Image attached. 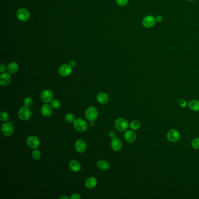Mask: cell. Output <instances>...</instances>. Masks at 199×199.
Instances as JSON below:
<instances>
[{
  "mask_svg": "<svg viewBox=\"0 0 199 199\" xmlns=\"http://www.w3.org/2000/svg\"><path fill=\"white\" fill-rule=\"evenodd\" d=\"M129 126L128 121L124 118H119L115 122V127L119 131H126Z\"/></svg>",
  "mask_w": 199,
  "mask_h": 199,
  "instance_id": "6da1fadb",
  "label": "cell"
},
{
  "mask_svg": "<svg viewBox=\"0 0 199 199\" xmlns=\"http://www.w3.org/2000/svg\"><path fill=\"white\" fill-rule=\"evenodd\" d=\"M74 127L79 132H84L88 129L87 122L81 118H78L74 122Z\"/></svg>",
  "mask_w": 199,
  "mask_h": 199,
  "instance_id": "7a4b0ae2",
  "label": "cell"
},
{
  "mask_svg": "<svg viewBox=\"0 0 199 199\" xmlns=\"http://www.w3.org/2000/svg\"><path fill=\"white\" fill-rule=\"evenodd\" d=\"M85 115L89 121H95L98 116V111L94 106H91L87 108Z\"/></svg>",
  "mask_w": 199,
  "mask_h": 199,
  "instance_id": "3957f363",
  "label": "cell"
},
{
  "mask_svg": "<svg viewBox=\"0 0 199 199\" xmlns=\"http://www.w3.org/2000/svg\"><path fill=\"white\" fill-rule=\"evenodd\" d=\"M32 113L29 107L25 106L22 107L18 111V116L24 121L28 120L31 117Z\"/></svg>",
  "mask_w": 199,
  "mask_h": 199,
  "instance_id": "277c9868",
  "label": "cell"
},
{
  "mask_svg": "<svg viewBox=\"0 0 199 199\" xmlns=\"http://www.w3.org/2000/svg\"><path fill=\"white\" fill-rule=\"evenodd\" d=\"M30 12L25 8H19L17 12V17L22 22H26L29 19Z\"/></svg>",
  "mask_w": 199,
  "mask_h": 199,
  "instance_id": "5b68a950",
  "label": "cell"
},
{
  "mask_svg": "<svg viewBox=\"0 0 199 199\" xmlns=\"http://www.w3.org/2000/svg\"><path fill=\"white\" fill-rule=\"evenodd\" d=\"M167 139L171 142H176L180 139V133L176 129H171L166 135Z\"/></svg>",
  "mask_w": 199,
  "mask_h": 199,
  "instance_id": "8992f818",
  "label": "cell"
},
{
  "mask_svg": "<svg viewBox=\"0 0 199 199\" xmlns=\"http://www.w3.org/2000/svg\"><path fill=\"white\" fill-rule=\"evenodd\" d=\"M156 22L155 18L152 15H147L143 18L142 21V24L146 28H151L155 25Z\"/></svg>",
  "mask_w": 199,
  "mask_h": 199,
  "instance_id": "52a82bcc",
  "label": "cell"
},
{
  "mask_svg": "<svg viewBox=\"0 0 199 199\" xmlns=\"http://www.w3.org/2000/svg\"><path fill=\"white\" fill-rule=\"evenodd\" d=\"M1 131L4 135L6 137H10L13 135L14 129L11 123L7 122L2 124L1 127Z\"/></svg>",
  "mask_w": 199,
  "mask_h": 199,
  "instance_id": "ba28073f",
  "label": "cell"
},
{
  "mask_svg": "<svg viewBox=\"0 0 199 199\" xmlns=\"http://www.w3.org/2000/svg\"><path fill=\"white\" fill-rule=\"evenodd\" d=\"M27 145L32 149H36L40 146V141L35 135L29 136L26 140Z\"/></svg>",
  "mask_w": 199,
  "mask_h": 199,
  "instance_id": "9c48e42d",
  "label": "cell"
},
{
  "mask_svg": "<svg viewBox=\"0 0 199 199\" xmlns=\"http://www.w3.org/2000/svg\"><path fill=\"white\" fill-rule=\"evenodd\" d=\"M72 72V67L70 64L61 65L59 68V74L62 76H69Z\"/></svg>",
  "mask_w": 199,
  "mask_h": 199,
  "instance_id": "30bf717a",
  "label": "cell"
},
{
  "mask_svg": "<svg viewBox=\"0 0 199 199\" xmlns=\"http://www.w3.org/2000/svg\"><path fill=\"white\" fill-rule=\"evenodd\" d=\"M41 99L45 103H49L53 100V92L50 89H45L42 91L41 95Z\"/></svg>",
  "mask_w": 199,
  "mask_h": 199,
  "instance_id": "8fae6325",
  "label": "cell"
},
{
  "mask_svg": "<svg viewBox=\"0 0 199 199\" xmlns=\"http://www.w3.org/2000/svg\"><path fill=\"white\" fill-rule=\"evenodd\" d=\"M111 148L115 151H120L123 147V144L122 141L117 137L113 138L111 140Z\"/></svg>",
  "mask_w": 199,
  "mask_h": 199,
  "instance_id": "7c38bea8",
  "label": "cell"
},
{
  "mask_svg": "<svg viewBox=\"0 0 199 199\" xmlns=\"http://www.w3.org/2000/svg\"><path fill=\"white\" fill-rule=\"evenodd\" d=\"M12 78L9 73L3 72L0 76V84L2 86H6L11 82Z\"/></svg>",
  "mask_w": 199,
  "mask_h": 199,
  "instance_id": "4fadbf2b",
  "label": "cell"
},
{
  "mask_svg": "<svg viewBox=\"0 0 199 199\" xmlns=\"http://www.w3.org/2000/svg\"><path fill=\"white\" fill-rule=\"evenodd\" d=\"M75 148L76 151L79 153H83L85 152L87 149L86 142L81 139L78 140L75 144Z\"/></svg>",
  "mask_w": 199,
  "mask_h": 199,
  "instance_id": "5bb4252c",
  "label": "cell"
},
{
  "mask_svg": "<svg viewBox=\"0 0 199 199\" xmlns=\"http://www.w3.org/2000/svg\"><path fill=\"white\" fill-rule=\"evenodd\" d=\"M137 135L135 131L133 130H127L124 135V138L125 140L129 143H132L135 142L136 139Z\"/></svg>",
  "mask_w": 199,
  "mask_h": 199,
  "instance_id": "9a60e30c",
  "label": "cell"
},
{
  "mask_svg": "<svg viewBox=\"0 0 199 199\" xmlns=\"http://www.w3.org/2000/svg\"><path fill=\"white\" fill-rule=\"evenodd\" d=\"M41 112L45 117H50L53 113L52 106L47 103L43 105L41 107Z\"/></svg>",
  "mask_w": 199,
  "mask_h": 199,
  "instance_id": "2e32d148",
  "label": "cell"
},
{
  "mask_svg": "<svg viewBox=\"0 0 199 199\" xmlns=\"http://www.w3.org/2000/svg\"><path fill=\"white\" fill-rule=\"evenodd\" d=\"M97 101L100 104H106L109 102V98L107 94L105 92H100L96 96Z\"/></svg>",
  "mask_w": 199,
  "mask_h": 199,
  "instance_id": "e0dca14e",
  "label": "cell"
},
{
  "mask_svg": "<svg viewBox=\"0 0 199 199\" xmlns=\"http://www.w3.org/2000/svg\"><path fill=\"white\" fill-rule=\"evenodd\" d=\"M69 168L72 171L78 172L81 170V165L78 161L72 160L69 163Z\"/></svg>",
  "mask_w": 199,
  "mask_h": 199,
  "instance_id": "ac0fdd59",
  "label": "cell"
},
{
  "mask_svg": "<svg viewBox=\"0 0 199 199\" xmlns=\"http://www.w3.org/2000/svg\"><path fill=\"white\" fill-rule=\"evenodd\" d=\"M97 185V180L94 177H89L85 181V186L88 189H94Z\"/></svg>",
  "mask_w": 199,
  "mask_h": 199,
  "instance_id": "d6986e66",
  "label": "cell"
},
{
  "mask_svg": "<svg viewBox=\"0 0 199 199\" xmlns=\"http://www.w3.org/2000/svg\"><path fill=\"white\" fill-rule=\"evenodd\" d=\"M19 70V65L16 62H12L10 63L7 67V71L10 74H15Z\"/></svg>",
  "mask_w": 199,
  "mask_h": 199,
  "instance_id": "ffe728a7",
  "label": "cell"
},
{
  "mask_svg": "<svg viewBox=\"0 0 199 199\" xmlns=\"http://www.w3.org/2000/svg\"><path fill=\"white\" fill-rule=\"evenodd\" d=\"M97 167L102 170H106L110 168V165L105 160H100L96 164Z\"/></svg>",
  "mask_w": 199,
  "mask_h": 199,
  "instance_id": "44dd1931",
  "label": "cell"
},
{
  "mask_svg": "<svg viewBox=\"0 0 199 199\" xmlns=\"http://www.w3.org/2000/svg\"><path fill=\"white\" fill-rule=\"evenodd\" d=\"M189 107L193 111H199V100L196 99L191 100L189 103Z\"/></svg>",
  "mask_w": 199,
  "mask_h": 199,
  "instance_id": "7402d4cb",
  "label": "cell"
},
{
  "mask_svg": "<svg viewBox=\"0 0 199 199\" xmlns=\"http://www.w3.org/2000/svg\"><path fill=\"white\" fill-rule=\"evenodd\" d=\"M141 124L139 121L135 120H133L130 124V127L133 130H137L140 129V127Z\"/></svg>",
  "mask_w": 199,
  "mask_h": 199,
  "instance_id": "603a6c76",
  "label": "cell"
},
{
  "mask_svg": "<svg viewBox=\"0 0 199 199\" xmlns=\"http://www.w3.org/2000/svg\"><path fill=\"white\" fill-rule=\"evenodd\" d=\"M9 119H10L9 115L6 112V111H1V112L0 119H1V120L2 122H8Z\"/></svg>",
  "mask_w": 199,
  "mask_h": 199,
  "instance_id": "cb8c5ba5",
  "label": "cell"
},
{
  "mask_svg": "<svg viewBox=\"0 0 199 199\" xmlns=\"http://www.w3.org/2000/svg\"><path fill=\"white\" fill-rule=\"evenodd\" d=\"M65 120L68 122V123H72L75 121L76 118H75V116L74 114L72 113H68L65 117Z\"/></svg>",
  "mask_w": 199,
  "mask_h": 199,
  "instance_id": "d4e9b609",
  "label": "cell"
},
{
  "mask_svg": "<svg viewBox=\"0 0 199 199\" xmlns=\"http://www.w3.org/2000/svg\"><path fill=\"white\" fill-rule=\"evenodd\" d=\"M32 157L35 160L40 159L41 157V153L40 152V151L36 149L34 151H33L32 152Z\"/></svg>",
  "mask_w": 199,
  "mask_h": 199,
  "instance_id": "484cf974",
  "label": "cell"
},
{
  "mask_svg": "<svg viewBox=\"0 0 199 199\" xmlns=\"http://www.w3.org/2000/svg\"><path fill=\"white\" fill-rule=\"evenodd\" d=\"M51 106L54 109H59L61 106V102L58 99H54L51 102Z\"/></svg>",
  "mask_w": 199,
  "mask_h": 199,
  "instance_id": "4316f807",
  "label": "cell"
},
{
  "mask_svg": "<svg viewBox=\"0 0 199 199\" xmlns=\"http://www.w3.org/2000/svg\"><path fill=\"white\" fill-rule=\"evenodd\" d=\"M192 146L196 150H199V137L193 139L192 141Z\"/></svg>",
  "mask_w": 199,
  "mask_h": 199,
  "instance_id": "83f0119b",
  "label": "cell"
},
{
  "mask_svg": "<svg viewBox=\"0 0 199 199\" xmlns=\"http://www.w3.org/2000/svg\"><path fill=\"white\" fill-rule=\"evenodd\" d=\"M24 104L25 106L29 107L33 104V99L30 97H28L24 100Z\"/></svg>",
  "mask_w": 199,
  "mask_h": 199,
  "instance_id": "f1b7e54d",
  "label": "cell"
},
{
  "mask_svg": "<svg viewBox=\"0 0 199 199\" xmlns=\"http://www.w3.org/2000/svg\"><path fill=\"white\" fill-rule=\"evenodd\" d=\"M115 1L119 6H124L128 4L129 0H115Z\"/></svg>",
  "mask_w": 199,
  "mask_h": 199,
  "instance_id": "f546056e",
  "label": "cell"
},
{
  "mask_svg": "<svg viewBox=\"0 0 199 199\" xmlns=\"http://www.w3.org/2000/svg\"><path fill=\"white\" fill-rule=\"evenodd\" d=\"M178 103L181 107H185L187 105V102L185 100L179 99L178 100Z\"/></svg>",
  "mask_w": 199,
  "mask_h": 199,
  "instance_id": "4dcf8cb0",
  "label": "cell"
},
{
  "mask_svg": "<svg viewBox=\"0 0 199 199\" xmlns=\"http://www.w3.org/2000/svg\"><path fill=\"white\" fill-rule=\"evenodd\" d=\"M6 70V65L3 63H1L0 65V72L1 73H3L5 72V71Z\"/></svg>",
  "mask_w": 199,
  "mask_h": 199,
  "instance_id": "1f68e13d",
  "label": "cell"
},
{
  "mask_svg": "<svg viewBox=\"0 0 199 199\" xmlns=\"http://www.w3.org/2000/svg\"><path fill=\"white\" fill-rule=\"evenodd\" d=\"M109 137L111 138V139H113V138H115L116 137V132H115L114 131H111L109 133Z\"/></svg>",
  "mask_w": 199,
  "mask_h": 199,
  "instance_id": "d6a6232c",
  "label": "cell"
},
{
  "mask_svg": "<svg viewBox=\"0 0 199 199\" xmlns=\"http://www.w3.org/2000/svg\"><path fill=\"white\" fill-rule=\"evenodd\" d=\"M71 199H81V196L78 193H74L72 195V196L71 197Z\"/></svg>",
  "mask_w": 199,
  "mask_h": 199,
  "instance_id": "836d02e7",
  "label": "cell"
},
{
  "mask_svg": "<svg viewBox=\"0 0 199 199\" xmlns=\"http://www.w3.org/2000/svg\"><path fill=\"white\" fill-rule=\"evenodd\" d=\"M155 19H156L157 22L159 23V22H161L163 21V17L161 15H157L155 17Z\"/></svg>",
  "mask_w": 199,
  "mask_h": 199,
  "instance_id": "e575fe53",
  "label": "cell"
},
{
  "mask_svg": "<svg viewBox=\"0 0 199 199\" xmlns=\"http://www.w3.org/2000/svg\"><path fill=\"white\" fill-rule=\"evenodd\" d=\"M70 65L71 67H75L76 65V61H75L74 60L71 61L70 62Z\"/></svg>",
  "mask_w": 199,
  "mask_h": 199,
  "instance_id": "d590c367",
  "label": "cell"
},
{
  "mask_svg": "<svg viewBox=\"0 0 199 199\" xmlns=\"http://www.w3.org/2000/svg\"><path fill=\"white\" fill-rule=\"evenodd\" d=\"M60 199H69L70 198L68 197H67V196H62V197H60Z\"/></svg>",
  "mask_w": 199,
  "mask_h": 199,
  "instance_id": "8d00e7d4",
  "label": "cell"
},
{
  "mask_svg": "<svg viewBox=\"0 0 199 199\" xmlns=\"http://www.w3.org/2000/svg\"><path fill=\"white\" fill-rule=\"evenodd\" d=\"M91 125L92 126H95V121H91Z\"/></svg>",
  "mask_w": 199,
  "mask_h": 199,
  "instance_id": "74e56055",
  "label": "cell"
},
{
  "mask_svg": "<svg viewBox=\"0 0 199 199\" xmlns=\"http://www.w3.org/2000/svg\"><path fill=\"white\" fill-rule=\"evenodd\" d=\"M188 1H189V2H192V1H193L194 0H187Z\"/></svg>",
  "mask_w": 199,
  "mask_h": 199,
  "instance_id": "f35d334b",
  "label": "cell"
}]
</instances>
